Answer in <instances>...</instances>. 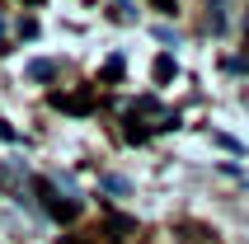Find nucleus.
Instances as JSON below:
<instances>
[{"label": "nucleus", "instance_id": "f257e3e1", "mask_svg": "<svg viewBox=\"0 0 249 244\" xmlns=\"http://www.w3.org/2000/svg\"><path fill=\"white\" fill-rule=\"evenodd\" d=\"M151 118H165V108H160L155 99H132L127 113H123L127 136H132V141H146V136H151Z\"/></svg>", "mask_w": 249, "mask_h": 244}, {"label": "nucleus", "instance_id": "f03ea898", "mask_svg": "<svg viewBox=\"0 0 249 244\" xmlns=\"http://www.w3.org/2000/svg\"><path fill=\"white\" fill-rule=\"evenodd\" d=\"M38 197H42V207H47V216L61 221V226L80 216V202H75V197H66V192H56L52 183H38Z\"/></svg>", "mask_w": 249, "mask_h": 244}, {"label": "nucleus", "instance_id": "7ed1b4c3", "mask_svg": "<svg viewBox=\"0 0 249 244\" xmlns=\"http://www.w3.org/2000/svg\"><path fill=\"white\" fill-rule=\"evenodd\" d=\"M174 230H179V244H221V240H216V230L197 226V221H179Z\"/></svg>", "mask_w": 249, "mask_h": 244}, {"label": "nucleus", "instance_id": "20e7f679", "mask_svg": "<svg viewBox=\"0 0 249 244\" xmlns=\"http://www.w3.org/2000/svg\"><path fill=\"white\" fill-rule=\"evenodd\" d=\"M52 108H61V113H89V108H94V94H52Z\"/></svg>", "mask_w": 249, "mask_h": 244}, {"label": "nucleus", "instance_id": "39448f33", "mask_svg": "<svg viewBox=\"0 0 249 244\" xmlns=\"http://www.w3.org/2000/svg\"><path fill=\"white\" fill-rule=\"evenodd\" d=\"M207 28H212V33H221V28H226V0H207Z\"/></svg>", "mask_w": 249, "mask_h": 244}, {"label": "nucleus", "instance_id": "423d86ee", "mask_svg": "<svg viewBox=\"0 0 249 244\" xmlns=\"http://www.w3.org/2000/svg\"><path fill=\"white\" fill-rule=\"evenodd\" d=\"M155 75H160V80H169V75H174V61H169V56H160V61H155Z\"/></svg>", "mask_w": 249, "mask_h": 244}, {"label": "nucleus", "instance_id": "0eeeda50", "mask_svg": "<svg viewBox=\"0 0 249 244\" xmlns=\"http://www.w3.org/2000/svg\"><path fill=\"white\" fill-rule=\"evenodd\" d=\"M151 5H155L160 14H179V0H151Z\"/></svg>", "mask_w": 249, "mask_h": 244}, {"label": "nucleus", "instance_id": "6e6552de", "mask_svg": "<svg viewBox=\"0 0 249 244\" xmlns=\"http://www.w3.org/2000/svg\"><path fill=\"white\" fill-rule=\"evenodd\" d=\"M240 61L249 66V14H245V56H240Z\"/></svg>", "mask_w": 249, "mask_h": 244}]
</instances>
